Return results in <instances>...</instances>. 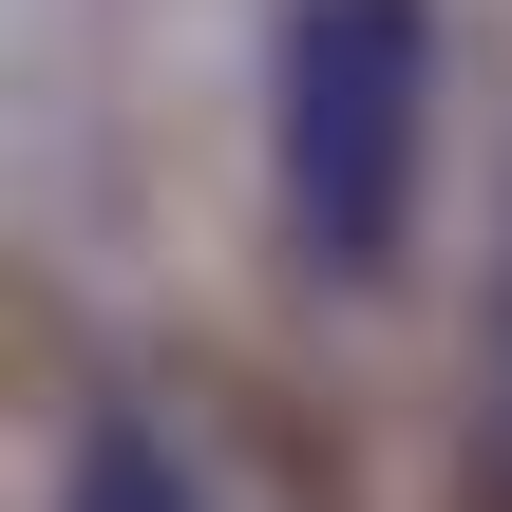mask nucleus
<instances>
[{
    "label": "nucleus",
    "instance_id": "1",
    "mask_svg": "<svg viewBox=\"0 0 512 512\" xmlns=\"http://www.w3.org/2000/svg\"><path fill=\"white\" fill-rule=\"evenodd\" d=\"M437 152V19L418 0H285L266 38V209L323 285H380Z\"/></svg>",
    "mask_w": 512,
    "mask_h": 512
},
{
    "label": "nucleus",
    "instance_id": "2",
    "mask_svg": "<svg viewBox=\"0 0 512 512\" xmlns=\"http://www.w3.org/2000/svg\"><path fill=\"white\" fill-rule=\"evenodd\" d=\"M475 418H494V475H512V228H494V323H475Z\"/></svg>",
    "mask_w": 512,
    "mask_h": 512
}]
</instances>
